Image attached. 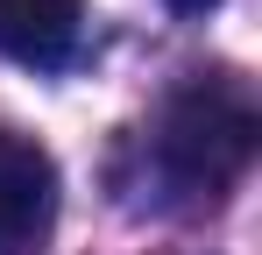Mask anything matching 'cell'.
Wrapping results in <instances>:
<instances>
[{
    "label": "cell",
    "instance_id": "cell-1",
    "mask_svg": "<svg viewBox=\"0 0 262 255\" xmlns=\"http://www.w3.org/2000/svg\"><path fill=\"white\" fill-rule=\"evenodd\" d=\"M163 170H170L184 192H206L220 199L248 156H255V107H248V85L234 71H206V78L177 85V99L163 107Z\"/></svg>",
    "mask_w": 262,
    "mask_h": 255
},
{
    "label": "cell",
    "instance_id": "cell-2",
    "mask_svg": "<svg viewBox=\"0 0 262 255\" xmlns=\"http://www.w3.org/2000/svg\"><path fill=\"white\" fill-rule=\"evenodd\" d=\"M57 227V163L36 135L0 128V255H29Z\"/></svg>",
    "mask_w": 262,
    "mask_h": 255
},
{
    "label": "cell",
    "instance_id": "cell-3",
    "mask_svg": "<svg viewBox=\"0 0 262 255\" xmlns=\"http://www.w3.org/2000/svg\"><path fill=\"white\" fill-rule=\"evenodd\" d=\"M85 29V0H0V50L29 71H57Z\"/></svg>",
    "mask_w": 262,
    "mask_h": 255
},
{
    "label": "cell",
    "instance_id": "cell-4",
    "mask_svg": "<svg viewBox=\"0 0 262 255\" xmlns=\"http://www.w3.org/2000/svg\"><path fill=\"white\" fill-rule=\"evenodd\" d=\"M170 7H184V14H206V7H220V0H170Z\"/></svg>",
    "mask_w": 262,
    "mask_h": 255
}]
</instances>
